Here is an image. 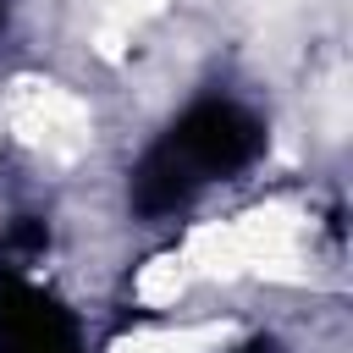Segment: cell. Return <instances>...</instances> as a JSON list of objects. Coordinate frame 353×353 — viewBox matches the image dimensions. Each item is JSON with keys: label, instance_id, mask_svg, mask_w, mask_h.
Returning <instances> with one entry per match:
<instances>
[{"label": "cell", "instance_id": "3957f363", "mask_svg": "<svg viewBox=\"0 0 353 353\" xmlns=\"http://www.w3.org/2000/svg\"><path fill=\"white\" fill-rule=\"evenodd\" d=\"M44 254H50V226H44L39 215H11L6 232H0V265L28 270V265H39Z\"/></svg>", "mask_w": 353, "mask_h": 353}, {"label": "cell", "instance_id": "6da1fadb", "mask_svg": "<svg viewBox=\"0 0 353 353\" xmlns=\"http://www.w3.org/2000/svg\"><path fill=\"white\" fill-rule=\"evenodd\" d=\"M265 154V121L237 99H193L127 171V204L143 221L188 210L204 188L243 176Z\"/></svg>", "mask_w": 353, "mask_h": 353}, {"label": "cell", "instance_id": "277c9868", "mask_svg": "<svg viewBox=\"0 0 353 353\" xmlns=\"http://www.w3.org/2000/svg\"><path fill=\"white\" fill-rule=\"evenodd\" d=\"M232 353H281V342H276V336H248V342L232 347Z\"/></svg>", "mask_w": 353, "mask_h": 353}, {"label": "cell", "instance_id": "7a4b0ae2", "mask_svg": "<svg viewBox=\"0 0 353 353\" xmlns=\"http://www.w3.org/2000/svg\"><path fill=\"white\" fill-rule=\"evenodd\" d=\"M0 353H83L77 314L11 265H0Z\"/></svg>", "mask_w": 353, "mask_h": 353}, {"label": "cell", "instance_id": "5b68a950", "mask_svg": "<svg viewBox=\"0 0 353 353\" xmlns=\"http://www.w3.org/2000/svg\"><path fill=\"white\" fill-rule=\"evenodd\" d=\"M0 22H6V0H0Z\"/></svg>", "mask_w": 353, "mask_h": 353}]
</instances>
